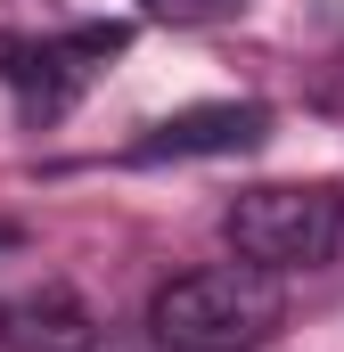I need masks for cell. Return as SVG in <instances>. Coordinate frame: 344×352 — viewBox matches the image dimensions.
Instances as JSON below:
<instances>
[{
	"label": "cell",
	"mask_w": 344,
	"mask_h": 352,
	"mask_svg": "<svg viewBox=\"0 0 344 352\" xmlns=\"http://www.w3.org/2000/svg\"><path fill=\"white\" fill-rule=\"evenodd\" d=\"M279 320H287L279 270L246 263V254L172 278L156 295V311H148V328H156L164 352H255V344L279 336Z\"/></svg>",
	"instance_id": "1"
},
{
	"label": "cell",
	"mask_w": 344,
	"mask_h": 352,
	"mask_svg": "<svg viewBox=\"0 0 344 352\" xmlns=\"http://www.w3.org/2000/svg\"><path fill=\"white\" fill-rule=\"evenodd\" d=\"M262 131H270V107L255 98H213V107H180L164 123H148L131 148H123V164H197V156H238V148H255Z\"/></svg>",
	"instance_id": "4"
},
{
	"label": "cell",
	"mask_w": 344,
	"mask_h": 352,
	"mask_svg": "<svg viewBox=\"0 0 344 352\" xmlns=\"http://www.w3.org/2000/svg\"><path fill=\"white\" fill-rule=\"evenodd\" d=\"M0 352H98V311L74 287H25L0 303Z\"/></svg>",
	"instance_id": "5"
},
{
	"label": "cell",
	"mask_w": 344,
	"mask_h": 352,
	"mask_svg": "<svg viewBox=\"0 0 344 352\" xmlns=\"http://www.w3.org/2000/svg\"><path fill=\"white\" fill-rule=\"evenodd\" d=\"M123 50H131V25H123V16L66 25V33H8V41H0V82L17 90L25 123H58V115L98 82V66L123 58Z\"/></svg>",
	"instance_id": "3"
},
{
	"label": "cell",
	"mask_w": 344,
	"mask_h": 352,
	"mask_svg": "<svg viewBox=\"0 0 344 352\" xmlns=\"http://www.w3.org/2000/svg\"><path fill=\"white\" fill-rule=\"evenodd\" d=\"M222 238L262 270H320L344 254V188L336 180H262L238 188Z\"/></svg>",
	"instance_id": "2"
},
{
	"label": "cell",
	"mask_w": 344,
	"mask_h": 352,
	"mask_svg": "<svg viewBox=\"0 0 344 352\" xmlns=\"http://www.w3.org/2000/svg\"><path fill=\"white\" fill-rule=\"evenodd\" d=\"M246 0H148V16H172V25H222L238 16Z\"/></svg>",
	"instance_id": "6"
}]
</instances>
